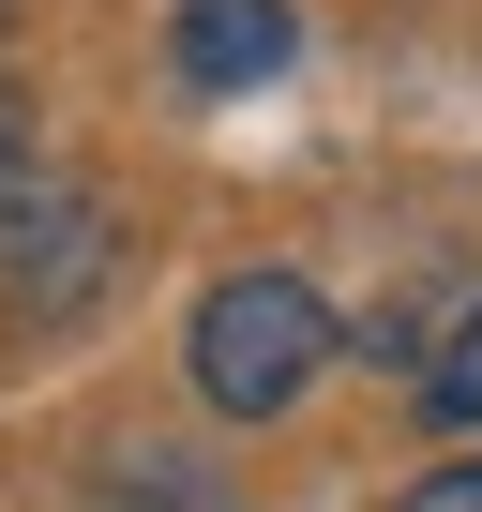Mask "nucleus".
<instances>
[{
  "mask_svg": "<svg viewBox=\"0 0 482 512\" xmlns=\"http://www.w3.org/2000/svg\"><path fill=\"white\" fill-rule=\"evenodd\" d=\"M106 287H121V211L46 166L16 211H0V317H16V332H76Z\"/></svg>",
  "mask_w": 482,
  "mask_h": 512,
  "instance_id": "f03ea898",
  "label": "nucleus"
},
{
  "mask_svg": "<svg viewBox=\"0 0 482 512\" xmlns=\"http://www.w3.org/2000/svg\"><path fill=\"white\" fill-rule=\"evenodd\" d=\"M166 61H181V91H257V76L302 61V16H287V0H181Z\"/></svg>",
  "mask_w": 482,
  "mask_h": 512,
  "instance_id": "7ed1b4c3",
  "label": "nucleus"
},
{
  "mask_svg": "<svg viewBox=\"0 0 482 512\" xmlns=\"http://www.w3.org/2000/svg\"><path fill=\"white\" fill-rule=\"evenodd\" d=\"M0 16H16V0H0Z\"/></svg>",
  "mask_w": 482,
  "mask_h": 512,
  "instance_id": "6e6552de",
  "label": "nucleus"
},
{
  "mask_svg": "<svg viewBox=\"0 0 482 512\" xmlns=\"http://www.w3.org/2000/svg\"><path fill=\"white\" fill-rule=\"evenodd\" d=\"M332 362H347V317L302 272H272V256H257V272H211L196 317H181V377H196L211 422H287Z\"/></svg>",
  "mask_w": 482,
  "mask_h": 512,
  "instance_id": "f257e3e1",
  "label": "nucleus"
},
{
  "mask_svg": "<svg viewBox=\"0 0 482 512\" xmlns=\"http://www.w3.org/2000/svg\"><path fill=\"white\" fill-rule=\"evenodd\" d=\"M91 497H121V512H241L196 452H136V437H121V452H91Z\"/></svg>",
  "mask_w": 482,
  "mask_h": 512,
  "instance_id": "20e7f679",
  "label": "nucleus"
},
{
  "mask_svg": "<svg viewBox=\"0 0 482 512\" xmlns=\"http://www.w3.org/2000/svg\"><path fill=\"white\" fill-rule=\"evenodd\" d=\"M46 181V121H31V91H0V211H16Z\"/></svg>",
  "mask_w": 482,
  "mask_h": 512,
  "instance_id": "423d86ee",
  "label": "nucleus"
},
{
  "mask_svg": "<svg viewBox=\"0 0 482 512\" xmlns=\"http://www.w3.org/2000/svg\"><path fill=\"white\" fill-rule=\"evenodd\" d=\"M392 512H482V452H452V467H422Z\"/></svg>",
  "mask_w": 482,
  "mask_h": 512,
  "instance_id": "0eeeda50",
  "label": "nucleus"
},
{
  "mask_svg": "<svg viewBox=\"0 0 482 512\" xmlns=\"http://www.w3.org/2000/svg\"><path fill=\"white\" fill-rule=\"evenodd\" d=\"M407 407H422L437 437H467V452H482V287H467V317L437 332V362L407 377Z\"/></svg>",
  "mask_w": 482,
  "mask_h": 512,
  "instance_id": "39448f33",
  "label": "nucleus"
}]
</instances>
